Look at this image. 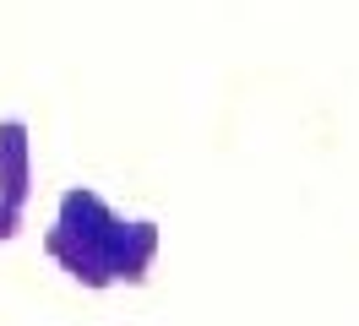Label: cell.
<instances>
[{
	"instance_id": "1",
	"label": "cell",
	"mask_w": 359,
	"mask_h": 326,
	"mask_svg": "<svg viewBox=\"0 0 359 326\" xmlns=\"http://www.w3.org/2000/svg\"><path fill=\"white\" fill-rule=\"evenodd\" d=\"M44 250L88 288L147 283V266L158 256V229L153 223H126L93 191H66L60 196V223L49 229Z\"/></svg>"
},
{
	"instance_id": "2",
	"label": "cell",
	"mask_w": 359,
	"mask_h": 326,
	"mask_svg": "<svg viewBox=\"0 0 359 326\" xmlns=\"http://www.w3.org/2000/svg\"><path fill=\"white\" fill-rule=\"evenodd\" d=\"M33 191V174H27V125L22 120H0V201L22 207Z\"/></svg>"
},
{
	"instance_id": "3",
	"label": "cell",
	"mask_w": 359,
	"mask_h": 326,
	"mask_svg": "<svg viewBox=\"0 0 359 326\" xmlns=\"http://www.w3.org/2000/svg\"><path fill=\"white\" fill-rule=\"evenodd\" d=\"M17 229H22V207L0 201V245H6V239H17Z\"/></svg>"
}]
</instances>
